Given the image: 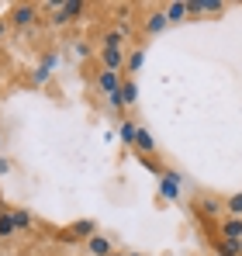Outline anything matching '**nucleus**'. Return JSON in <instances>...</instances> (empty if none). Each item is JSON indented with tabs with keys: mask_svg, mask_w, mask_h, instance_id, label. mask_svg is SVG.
I'll return each instance as SVG.
<instances>
[{
	"mask_svg": "<svg viewBox=\"0 0 242 256\" xmlns=\"http://www.w3.org/2000/svg\"><path fill=\"white\" fill-rule=\"evenodd\" d=\"M10 214H14V225H18V232H32V225H35V218L24 212V208H10Z\"/></svg>",
	"mask_w": 242,
	"mask_h": 256,
	"instance_id": "14",
	"label": "nucleus"
},
{
	"mask_svg": "<svg viewBox=\"0 0 242 256\" xmlns=\"http://www.w3.org/2000/svg\"><path fill=\"white\" fill-rule=\"evenodd\" d=\"M0 149H4V132H0Z\"/></svg>",
	"mask_w": 242,
	"mask_h": 256,
	"instance_id": "21",
	"label": "nucleus"
},
{
	"mask_svg": "<svg viewBox=\"0 0 242 256\" xmlns=\"http://www.w3.org/2000/svg\"><path fill=\"white\" fill-rule=\"evenodd\" d=\"M4 18H7L10 28H32V24H38V18H42V4H32V0L10 4Z\"/></svg>",
	"mask_w": 242,
	"mask_h": 256,
	"instance_id": "2",
	"label": "nucleus"
},
{
	"mask_svg": "<svg viewBox=\"0 0 242 256\" xmlns=\"http://www.w3.org/2000/svg\"><path fill=\"white\" fill-rule=\"evenodd\" d=\"M135 152H138V160H149L156 152V138L149 135V128H142V125L135 132Z\"/></svg>",
	"mask_w": 242,
	"mask_h": 256,
	"instance_id": "9",
	"label": "nucleus"
},
{
	"mask_svg": "<svg viewBox=\"0 0 242 256\" xmlns=\"http://www.w3.org/2000/svg\"><path fill=\"white\" fill-rule=\"evenodd\" d=\"M94 84H97V90H100L104 97H111V94L121 90L124 76H121V73H111V70H97V73H94Z\"/></svg>",
	"mask_w": 242,
	"mask_h": 256,
	"instance_id": "7",
	"label": "nucleus"
},
{
	"mask_svg": "<svg viewBox=\"0 0 242 256\" xmlns=\"http://www.w3.org/2000/svg\"><path fill=\"white\" fill-rule=\"evenodd\" d=\"M162 10H166V21H170V24H180V21H187V18H190V10H187V0L162 4Z\"/></svg>",
	"mask_w": 242,
	"mask_h": 256,
	"instance_id": "10",
	"label": "nucleus"
},
{
	"mask_svg": "<svg viewBox=\"0 0 242 256\" xmlns=\"http://www.w3.org/2000/svg\"><path fill=\"white\" fill-rule=\"evenodd\" d=\"M218 232L225 236V239H232V242H239L242 239V218H222V225H218Z\"/></svg>",
	"mask_w": 242,
	"mask_h": 256,
	"instance_id": "11",
	"label": "nucleus"
},
{
	"mask_svg": "<svg viewBox=\"0 0 242 256\" xmlns=\"http://www.w3.org/2000/svg\"><path fill=\"white\" fill-rule=\"evenodd\" d=\"M190 208H194V214L201 218L204 225H211V222L222 225V218H225V198H218L211 190H198L194 201H190Z\"/></svg>",
	"mask_w": 242,
	"mask_h": 256,
	"instance_id": "1",
	"label": "nucleus"
},
{
	"mask_svg": "<svg viewBox=\"0 0 242 256\" xmlns=\"http://www.w3.org/2000/svg\"><path fill=\"white\" fill-rule=\"evenodd\" d=\"M18 236V225H14V214L4 212L0 214V242H7V239H14Z\"/></svg>",
	"mask_w": 242,
	"mask_h": 256,
	"instance_id": "13",
	"label": "nucleus"
},
{
	"mask_svg": "<svg viewBox=\"0 0 242 256\" xmlns=\"http://www.w3.org/2000/svg\"><path fill=\"white\" fill-rule=\"evenodd\" d=\"M218 256H242V253H239V242L222 239V242H218Z\"/></svg>",
	"mask_w": 242,
	"mask_h": 256,
	"instance_id": "17",
	"label": "nucleus"
},
{
	"mask_svg": "<svg viewBox=\"0 0 242 256\" xmlns=\"http://www.w3.org/2000/svg\"><path fill=\"white\" fill-rule=\"evenodd\" d=\"M83 253H86V256H111V253H114V246H111L108 236H90V239L83 242Z\"/></svg>",
	"mask_w": 242,
	"mask_h": 256,
	"instance_id": "8",
	"label": "nucleus"
},
{
	"mask_svg": "<svg viewBox=\"0 0 242 256\" xmlns=\"http://www.w3.org/2000/svg\"><path fill=\"white\" fill-rule=\"evenodd\" d=\"M90 236H97V225H94L90 218H80V222H73V225H66V228L59 232L62 242H86Z\"/></svg>",
	"mask_w": 242,
	"mask_h": 256,
	"instance_id": "4",
	"label": "nucleus"
},
{
	"mask_svg": "<svg viewBox=\"0 0 242 256\" xmlns=\"http://www.w3.org/2000/svg\"><path fill=\"white\" fill-rule=\"evenodd\" d=\"M142 62H146V45H135V48L128 52V62H124V76H135V73L142 70Z\"/></svg>",
	"mask_w": 242,
	"mask_h": 256,
	"instance_id": "12",
	"label": "nucleus"
},
{
	"mask_svg": "<svg viewBox=\"0 0 242 256\" xmlns=\"http://www.w3.org/2000/svg\"><path fill=\"white\" fill-rule=\"evenodd\" d=\"M7 170H10V163H7V160L0 156V173H7Z\"/></svg>",
	"mask_w": 242,
	"mask_h": 256,
	"instance_id": "19",
	"label": "nucleus"
},
{
	"mask_svg": "<svg viewBox=\"0 0 242 256\" xmlns=\"http://www.w3.org/2000/svg\"><path fill=\"white\" fill-rule=\"evenodd\" d=\"M162 28H170V21H166V10H162V7H152V10L146 14V21H138V35H142V38L160 35Z\"/></svg>",
	"mask_w": 242,
	"mask_h": 256,
	"instance_id": "5",
	"label": "nucleus"
},
{
	"mask_svg": "<svg viewBox=\"0 0 242 256\" xmlns=\"http://www.w3.org/2000/svg\"><path fill=\"white\" fill-rule=\"evenodd\" d=\"M135 94H138V90H135V80L124 76V84H121V97H124V104H135Z\"/></svg>",
	"mask_w": 242,
	"mask_h": 256,
	"instance_id": "16",
	"label": "nucleus"
},
{
	"mask_svg": "<svg viewBox=\"0 0 242 256\" xmlns=\"http://www.w3.org/2000/svg\"><path fill=\"white\" fill-rule=\"evenodd\" d=\"M111 256H128V253H118V250H114V253H111Z\"/></svg>",
	"mask_w": 242,
	"mask_h": 256,
	"instance_id": "20",
	"label": "nucleus"
},
{
	"mask_svg": "<svg viewBox=\"0 0 242 256\" xmlns=\"http://www.w3.org/2000/svg\"><path fill=\"white\" fill-rule=\"evenodd\" d=\"M128 256H142V253H128Z\"/></svg>",
	"mask_w": 242,
	"mask_h": 256,
	"instance_id": "22",
	"label": "nucleus"
},
{
	"mask_svg": "<svg viewBox=\"0 0 242 256\" xmlns=\"http://www.w3.org/2000/svg\"><path fill=\"white\" fill-rule=\"evenodd\" d=\"M225 214H228V218H242V190L225 198Z\"/></svg>",
	"mask_w": 242,
	"mask_h": 256,
	"instance_id": "15",
	"label": "nucleus"
},
{
	"mask_svg": "<svg viewBox=\"0 0 242 256\" xmlns=\"http://www.w3.org/2000/svg\"><path fill=\"white\" fill-rule=\"evenodd\" d=\"M42 10H52V14H48L52 28H66V24H73V21H76V14L83 10V4H80V0H62V4H42Z\"/></svg>",
	"mask_w": 242,
	"mask_h": 256,
	"instance_id": "3",
	"label": "nucleus"
},
{
	"mask_svg": "<svg viewBox=\"0 0 242 256\" xmlns=\"http://www.w3.org/2000/svg\"><path fill=\"white\" fill-rule=\"evenodd\" d=\"M97 59H100V70H111V73H121L124 76V62H128V52L124 48H100Z\"/></svg>",
	"mask_w": 242,
	"mask_h": 256,
	"instance_id": "6",
	"label": "nucleus"
},
{
	"mask_svg": "<svg viewBox=\"0 0 242 256\" xmlns=\"http://www.w3.org/2000/svg\"><path fill=\"white\" fill-rule=\"evenodd\" d=\"M10 24H7V18H0V38H4V32H7Z\"/></svg>",
	"mask_w": 242,
	"mask_h": 256,
	"instance_id": "18",
	"label": "nucleus"
}]
</instances>
